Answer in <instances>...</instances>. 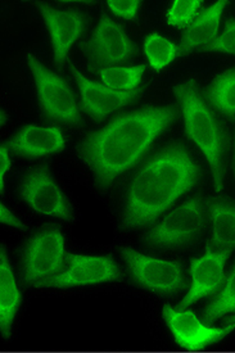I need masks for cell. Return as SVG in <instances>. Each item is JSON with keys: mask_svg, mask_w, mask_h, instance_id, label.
<instances>
[{"mask_svg": "<svg viewBox=\"0 0 235 353\" xmlns=\"http://www.w3.org/2000/svg\"><path fill=\"white\" fill-rule=\"evenodd\" d=\"M179 114L175 104L145 105L119 114L101 130L89 132L77 145V154L93 171L96 186L107 189L145 156Z\"/></svg>", "mask_w": 235, "mask_h": 353, "instance_id": "obj_1", "label": "cell"}, {"mask_svg": "<svg viewBox=\"0 0 235 353\" xmlns=\"http://www.w3.org/2000/svg\"><path fill=\"white\" fill-rule=\"evenodd\" d=\"M202 168L188 148L170 143L135 172L126 194L121 229H136L154 223L180 196L197 184Z\"/></svg>", "mask_w": 235, "mask_h": 353, "instance_id": "obj_2", "label": "cell"}, {"mask_svg": "<svg viewBox=\"0 0 235 353\" xmlns=\"http://www.w3.org/2000/svg\"><path fill=\"white\" fill-rule=\"evenodd\" d=\"M185 121V134L202 150L211 168L216 192L224 188L229 135L206 102L194 79L172 88Z\"/></svg>", "mask_w": 235, "mask_h": 353, "instance_id": "obj_3", "label": "cell"}, {"mask_svg": "<svg viewBox=\"0 0 235 353\" xmlns=\"http://www.w3.org/2000/svg\"><path fill=\"white\" fill-rule=\"evenodd\" d=\"M208 208L201 194L171 211L161 223L145 234L144 242L150 247L178 248L197 241L207 226Z\"/></svg>", "mask_w": 235, "mask_h": 353, "instance_id": "obj_4", "label": "cell"}, {"mask_svg": "<svg viewBox=\"0 0 235 353\" xmlns=\"http://www.w3.org/2000/svg\"><path fill=\"white\" fill-rule=\"evenodd\" d=\"M28 65L35 80L39 104L45 120L71 126L83 125L75 94L66 80L48 70L31 53L28 54Z\"/></svg>", "mask_w": 235, "mask_h": 353, "instance_id": "obj_5", "label": "cell"}, {"mask_svg": "<svg viewBox=\"0 0 235 353\" xmlns=\"http://www.w3.org/2000/svg\"><path fill=\"white\" fill-rule=\"evenodd\" d=\"M66 263L65 238L57 225H47L35 232L22 252V279L37 285L63 270Z\"/></svg>", "mask_w": 235, "mask_h": 353, "instance_id": "obj_6", "label": "cell"}, {"mask_svg": "<svg viewBox=\"0 0 235 353\" xmlns=\"http://www.w3.org/2000/svg\"><path fill=\"white\" fill-rule=\"evenodd\" d=\"M80 50L86 57L89 71L98 72L130 61L138 54V46L127 37L120 23L102 13L92 37L80 43Z\"/></svg>", "mask_w": 235, "mask_h": 353, "instance_id": "obj_7", "label": "cell"}, {"mask_svg": "<svg viewBox=\"0 0 235 353\" xmlns=\"http://www.w3.org/2000/svg\"><path fill=\"white\" fill-rule=\"evenodd\" d=\"M120 253L132 279L141 288L157 294H174L187 287L180 262L145 256L132 248H121Z\"/></svg>", "mask_w": 235, "mask_h": 353, "instance_id": "obj_8", "label": "cell"}, {"mask_svg": "<svg viewBox=\"0 0 235 353\" xmlns=\"http://www.w3.org/2000/svg\"><path fill=\"white\" fill-rule=\"evenodd\" d=\"M67 269L37 284L41 288H72L121 279V270L111 256L66 253Z\"/></svg>", "mask_w": 235, "mask_h": 353, "instance_id": "obj_9", "label": "cell"}, {"mask_svg": "<svg viewBox=\"0 0 235 353\" xmlns=\"http://www.w3.org/2000/svg\"><path fill=\"white\" fill-rule=\"evenodd\" d=\"M19 189V196L35 212L66 221L72 220V208L57 185L48 163L30 168L22 176Z\"/></svg>", "mask_w": 235, "mask_h": 353, "instance_id": "obj_10", "label": "cell"}, {"mask_svg": "<svg viewBox=\"0 0 235 353\" xmlns=\"http://www.w3.org/2000/svg\"><path fill=\"white\" fill-rule=\"evenodd\" d=\"M162 315L175 341L189 351L203 350L235 330L234 324H225L223 327L210 326L201 321L193 311L174 308L169 305L162 308Z\"/></svg>", "mask_w": 235, "mask_h": 353, "instance_id": "obj_11", "label": "cell"}, {"mask_svg": "<svg viewBox=\"0 0 235 353\" xmlns=\"http://www.w3.org/2000/svg\"><path fill=\"white\" fill-rule=\"evenodd\" d=\"M71 71L81 94V108L94 121H102L108 114L135 102L147 89V85H143L132 92H117L89 80L74 65H71Z\"/></svg>", "mask_w": 235, "mask_h": 353, "instance_id": "obj_12", "label": "cell"}, {"mask_svg": "<svg viewBox=\"0 0 235 353\" xmlns=\"http://www.w3.org/2000/svg\"><path fill=\"white\" fill-rule=\"evenodd\" d=\"M45 21L54 52V63L62 70L67 54L76 41L83 37L86 28V17L75 10H57L47 3H35Z\"/></svg>", "mask_w": 235, "mask_h": 353, "instance_id": "obj_13", "label": "cell"}, {"mask_svg": "<svg viewBox=\"0 0 235 353\" xmlns=\"http://www.w3.org/2000/svg\"><path fill=\"white\" fill-rule=\"evenodd\" d=\"M232 250H212L207 247L206 253L190 261L192 284L188 294L178 308L184 310L202 298L216 293L225 283V263Z\"/></svg>", "mask_w": 235, "mask_h": 353, "instance_id": "obj_14", "label": "cell"}, {"mask_svg": "<svg viewBox=\"0 0 235 353\" xmlns=\"http://www.w3.org/2000/svg\"><path fill=\"white\" fill-rule=\"evenodd\" d=\"M4 144L16 156L23 159H39L63 150L66 140L63 132L58 128L26 125Z\"/></svg>", "mask_w": 235, "mask_h": 353, "instance_id": "obj_15", "label": "cell"}, {"mask_svg": "<svg viewBox=\"0 0 235 353\" xmlns=\"http://www.w3.org/2000/svg\"><path fill=\"white\" fill-rule=\"evenodd\" d=\"M229 1L218 0L207 10H202L193 22L184 30L178 46V57H184L193 50H202L214 43L218 37L223 12Z\"/></svg>", "mask_w": 235, "mask_h": 353, "instance_id": "obj_16", "label": "cell"}, {"mask_svg": "<svg viewBox=\"0 0 235 353\" xmlns=\"http://www.w3.org/2000/svg\"><path fill=\"white\" fill-rule=\"evenodd\" d=\"M212 236L207 247L212 250L235 248V203L225 196H211L206 201Z\"/></svg>", "mask_w": 235, "mask_h": 353, "instance_id": "obj_17", "label": "cell"}, {"mask_svg": "<svg viewBox=\"0 0 235 353\" xmlns=\"http://www.w3.org/2000/svg\"><path fill=\"white\" fill-rule=\"evenodd\" d=\"M21 305V293L6 250L0 253V330L8 338Z\"/></svg>", "mask_w": 235, "mask_h": 353, "instance_id": "obj_18", "label": "cell"}, {"mask_svg": "<svg viewBox=\"0 0 235 353\" xmlns=\"http://www.w3.org/2000/svg\"><path fill=\"white\" fill-rule=\"evenodd\" d=\"M203 97L221 114L230 120L235 119V67L217 74Z\"/></svg>", "mask_w": 235, "mask_h": 353, "instance_id": "obj_19", "label": "cell"}, {"mask_svg": "<svg viewBox=\"0 0 235 353\" xmlns=\"http://www.w3.org/2000/svg\"><path fill=\"white\" fill-rule=\"evenodd\" d=\"M145 65H138L132 67H107L96 74L102 79L105 86L117 92H132L139 88Z\"/></svg>", "mask_w": 235, "mask_h": 353, "instance_id": "obj_20", "label": "cell"}, {"mask_svg": "<svg viewBox=\"0 0 235 353\" xmlns=\"http://www.w3.org/2000/svg\"><path fill=\"white\" fill-rule=\"evenodd\" d=\"M144 53L154 71H161L178 57V46L157 32L150 34L144 40Z\"/></svg>", "mask_w": 235, "mask_h": 353, "instance_id": "obj_21", "label": "cell"}, {"mask_svg": "<svg viewBox=\"0 0 235 353\" xmlns=\"http://www.w3.org/2000/svg\"><path fill=\"white\" fill-rule=\"evenodd\" d=\"M227 314H235V263L225 279V285L206 307L203 319L206 324H211Z\"/></svg>", "mask_w": 235, "mask_h": 353, "instance_id": "obj_22", "label": "cell"}, {"mask_svg": "<svg viewBox=\"0 0 235 353\" xmlns=\"http://www.w3.org/2000/svg\"><path fill=\"white\" fill-rule=\"evenodd\" d=\"M202 0H175L167 12V23L171 28H185L197 17Z\"/></svg>", "mask_w": 235, "mask_h": 353, "instance_id": "obj_23", "label": "cell"}, {"mask_svg": "<svg viewBox=\"0 0 235 353\" xmlns=\"http://www.w3.org/2000/svg\"><path fill=\"white\" fill-rule=\"evenodd\" d=\"M201 52H221L235 56V19H226L223 32L216 37L214 43L203 48Z\"/></svg>", "mask_w": 235, "mask_h": 353, "instance_id": "obj_24", "label": "cell"}, {"mask_svg": "<svg viewBox=\"0 0 235 353\" xmlns=\"http://www.w3.org/2000/svg\"><path fill=\"white\" fill-rule=\"evenodd\" d=\"M107 4L113 14L125 19H135L141 7L139 0H110Z\"/></svg>", "mask_w": 235, "mask_h": 353, "instance_id": "obj_25", "label": "cell"}, {"mask_svg": "<svg viewBox=\"0 0 235 353\" xmlns=\"http://www.w3.org/2000/svg\"><path fill=\"white\" fill-rule=\"evenodd\" d=\"M10 165L12 162L10 159V149L6 144H3L0 149V192L1 193L4 190V176L10 171Z\"/></svg>", "mask_w": 235, "mask_h": 353, "instance_id": "obj_26", "label": "cell"}, {"mask_svg": "<svg viewBox=\"0 0 235 353\" xmlns=\"http://www.w3.org/2000/svg\"><path fill=\"white\" fill-rule=\"evenodd\" d=\"M0 219H1V223H6L8 226H12V228H16V229H19V230H25L26 229L25 223H22L19 217L13 214L10 210H8L4 203H1Z\"/></svg>", "mask_w": 235, "mask_h": 353, "instance_id": "obj_27", "label": "cell"}, {"mask_svg": "<svg viewBox=\"0 0 235 353\" xmlns=\"http://www.w3.org/2000/svg\"><path fill=\"white\" fill-rule=\"evenodd\" d=\"M7 113L6 111L0 112V126H4L6 125V122H7Z\"/></svg>", "mask_w": 235, "mask_h": 353, "instance_id": "obj_28", "label": "cell"}, {"mask_svg": "<svg viewBox=\"0 0 235 353\" xmlns=\"http://www.w3.org/2000/svg\"><path fill=\"white\" fill-rule=\"evenodd\" d=\"M226 324H234L235 325V315H233L232 317H229V319L226 320Z\"/></svg>", "mask_w": 235, "mask_h": 353, "instance_id": "obj_29", "label": "cell"}, {"mask_svg": "<svg viewBox=\"0 0 235 353\" xmlns=\"http://www.w3.org/2000/svg\"><path fill=\"white\" fill-rule=\"evenodd\" d=\"M233 171H234V175H235V149H234V159H233Z\"/></svg>", "mask_w": 235, "mask_h": 353, "instance_id": "obj_30", "label": "cell"}]
</instances>
